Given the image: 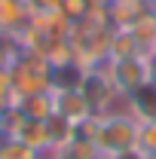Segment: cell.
I'll use <instances>...</instances> for the list:
<instances>
[{"label": "cell", "instance_id": "277c9868", "mask_svg": "<svg viewBox=\"0 0 156 159\" xmlns=\"http://www.w3.org/2000/svg\"><path fill=\"white\" fill-rule=\"evenodd\" d=\"M31 21L28 0H0V37H19Z\"/></svg>", "mask_w": 156, "mask_h": 159}, {"label": "cell", "instance_id": "5bb4252c", "mask_svg": "<svg viewBox=\"0 0 156 159\" xmlns=\"http://www.w3.org/2000/svg\"><path fill=\"white\" fill-rule=\"evenodd\" d=\"M3 113H6V107H0V141H3Z\"/></svg>", "mask_w": 156, "mask_h": 159}, {"label": "cell", "instance_id": "52a82bcc", "mask_svg": "<svg viewBox=\"0 0 156 159\" xmlns=\"http://www.w3.org/2000/svg\"><path fill=\"white\" fill-rule=\"evenodd\" d=\"M129 31H132V37L138 40V46H141L144 55H153L156 52V12L153 9L141 12V16L129 25Z\"/></svg>", "mask_w": 156, "mask_h": 159}, {"label": "cell", "instance_id": "8992f818", "mask_svg": "<svg viewBox=\"0 0 156 159\" xmlns=\"http://www.w3.org/2000/svg\"><path fill=\"white\" fill-rule=\"evenodd\" d=\"M135 55H144L138 40L132 37L129 28H113L110 31V43H107V61H122V58H135Z\"/></svg>", "mask_w": 156, "mask_h": 159}, {"label": "cell", "instance_id": "8fae6325", "mask_svg": "<svg viewBox=\"0 0 156 159\" xmlns=\"http://www.w3.org/2000/svg\"><path fill=\"white\" fill-rule=\"evenodd\" d=\"M138 150L153 156L156 153V119H144L138 129Z\"/></svg>", "mask_w": 156, "mask_h": 159}, {"label": "cell", "instance_id": "9a60e30c", "mask_svg": "<svg viewBox=\"0 0 156 159\" xmlns=\"http://www.w3.org/2000/svg\"><path fill=\"white\" fill-rule=\"evenodd\" d=\"M147 159H156V153H153V156H147Z\"/></svg>", "mask_w": 156, "mask_h": 159}, {"label": "cell", "instance_id": "ba28073f", "mask_svg": "<svg viewBox=\"0 0 156 159\" xmlns=\"http://www.w3.org/2000/svg\"><path fill=\"white\" fill-rule=\"evenodd\" d=\"M19 141H21V144H28L31 150H37L40 156H46V153L52 150L49 125L40 122V119H25V125H21V132H19Z\"/></svg>", "mask_w": 156, "mask_h": 159}, {"label": "cell", "instance_id": "7a4b0ae2", "mask_svg": "<svg viewBox=\"0 0 156 159\" xmlns=\"http://www.w3.org/2000/svg\"><path fill=\"white\" fill-rule=\"evenodd\" d=\"M101 70L113 83V89L119 95H132L141 86L150 83V55H135V58H122V61H104Z\"/></svg>", "mask_w": 156, "mask_h": 159}, {"label": "cell", "instance_id": "5b68a950", "mask_svg": "<svg viewBox=\"0 0 156 159\" xmlns=\"http://www.w3.org/2000/svg\"><path fill=\"white\" fill-rule=\"evenodd\" d=\"M126 107H129V113H132L138 122L156 119V86L147 83V86H141L138 92L126 95Z\"/></svg>", "mask_w": 156, "mask_h": 159}, {"label": "cell", "instance_id": "4fadbf2b", "mask_svg": "<svg viewBox=\"0 0 156 159\" xmlns=\"http://www.w3.org/2000/svg\"><path fill=\"white\" fill-rule=\"evenodd\" d=\"M150 83L156 86V52L150 55Z\"/></svg>", "mask_w": 156, "mask_h": 159}, {"label": "cell", "instance_id": "30bf717a", "mask_svg": "<svg viewBox=\"0 0 156 159\" xmlns=\"http://www.w3.org/2000/svg\"><path fill=\"white\" fill-rule=\"evenodd\" d=\"M0 159H43L37 150H31L19 138H3L0 141Z\"/></svg>", "mask_w": 156, "mask_h": 159}, {"label": "cell", "instance_id": "7c38bea8", "mask_svg": "<svg viewBox=\"0 0 156 159\" xmlns=\"http://www.w3.org/2000/svg\"><path fill=\"white\" fill-rule=\"evenodd\" d=\"M101 159H147V153H141L138 147H132V150H122V153H113V156H101Z\"/></svg>", "mask_w": 156, "mask_h": 159}, {"label": "cell", "instance_id": "9c48e42d", "mask_svg": "<svg viewBox=\"0 0 156 159\" xmlns=\"http://www.w3.org/2000/svg\"><path fill=\"white\" fill-rule=\"evenodd\" d=\"M21 113L28 119H40V122H46V119L55 113V98H52V89L49 92H37V95H25L19 101Z\"/></svg>", "mask_w": 156, "mask_h": 159}, {"label": "cell", "instance_id": "3957f363", "mask_svg": "<svg viewBox=\"0 0 156 159\" xmlns=\"http://www.w3.org/2000/svg\"><path fill=\"white\" fill-rule=\"evenodd\" d=\"M52 98H55V113L61 119H67L71 125H83L86 119L95 116L80 89H52Z\"/></svg>", "mask_w": 156, "mask_h": 159}, {"label": "cell", "instance_id": "6da1fadb", "mask_svg": "<svg viewBox=\"0 0 156 159\" xmlns=\"http://www.w3.org/2000/svg\"><path fill=\"white\" fill-rule=\"evenodd\" d=\"M138 129H141V122L129 113V107L110 110V113H101L98 116L92 141L101 150V156H113V153L138 147Z\"/></svg>", "mask_w": 156, "mask_h": 159}]
</instances>
